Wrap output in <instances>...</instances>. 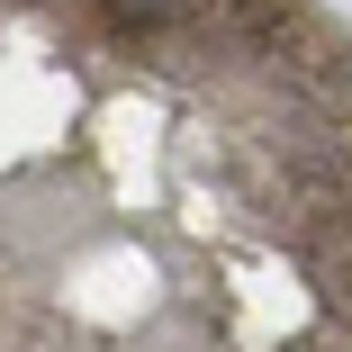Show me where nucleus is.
I'll return each instance as SVG.
<instances>
[{
	"mask_svg": "<svg viewBox=\"0 0 352 352\" xmlns=\"http://www.w3.org/2000/svg\"><path fill=\"white\" fill-rule=\"evenodd\" d=\"M0 352H352L325 0H0Z\"/></svg>",
	"mask_w": 352,
	"mask_h": 352,
	"instance_id": "obj_1",
	"label": "nucleus"
}]
</instances>
